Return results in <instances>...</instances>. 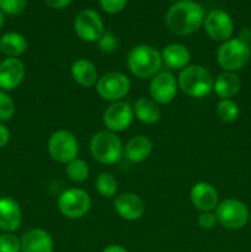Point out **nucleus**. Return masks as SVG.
I'll return each instance as SVG.
<instances>
[{
    "mask_svg": "<svg viewBox=\"0 0 251 252\" xmlns=\"http://www.w3.org/2000/svg\"><path fill=\"white\" fill-rule=\"evenodd\" d=\"M204 30L211 39L216 42H225L234 33V22L230 15L221 9H214L204 17Z\"/></svg>",
    "mask_w": 251,
    "mask_h": 252,
    "instance_id": "11",
    "label": "nucleus"
},
{
    "mask_svg": "<svg viewBox=\"0 0 251 252\" xmlns=\"http://www.w3.org/2000/svg\"><path fill=\"white\" fill-rule=\"evenodd\" d=\"M15 102L6 91L0 90V122L10 121L15 115Z\"/></svg>",
    "mask_w": 251,
    "mask_h": 252,
    "instance_id": "28",
    "label": "nucleus"
},
{
    "mask_svg": "<svg viewBox=\"0 0 251 252\" xmlns=\"http://www.w3.org/2000/svg\"><path fill=\"white\" fill-rule=\"evenodd\" d=\"M162 65L161 53L150 44H138L127 56V66L130 73L139 79H152Z\"/></svg>",
    "mask_w": 251,
    "mask_h": 252,
    "instance_id": "2",
    "label": "nucleus"
},
{
    "mask_svg": "<svg viewBox=\"0 0 251 252\" xmlns=\"http://www.w3.org/2000/svg\"><path fill=\"white\" fill-rule=\"evenodd\" d=\"M161 61L171 70H182L188 65L191 53L184 44L171 43L161 51Z\"/></svg>",
    "mask_w": 251,
    "mask_h": 252,
    "instance_id": "20",
    "label": "nucleus"
},
{
    "mask_svg": "<svg viewBox=\"0 0 251 252\" xmlns=\"http://www.w3.org/2000/svg\"><path fill=\"white\" fill-rule=\"evenodd\" d=\"M240 88V78L233 71H223L214 79L213 91L218 97H220V100L234 97L239 93Z\"/></svg>",
    "mask_w": 251,
    "mask_h": 252,
    "instance_id": "22",
    "label": "nucleus"
},
{
    "mask_svg": "<svg viewBox=\"0 0 251 252\" xmlns=\"http://www.w3.org/2000/svg\"><path fill=\"white\" fill-rule=\"evenodd\" d=\"M97 43L101 51L105 52V53H111L117 47V38H116V36L112 32L105 31V33L98 39Z\"/></svg>",
    "mask_w": 251,
    "mask_h": 252,
    "instance_id": "32",
    "label": "nucleus"
},
{
    "mask_svg": "<svg viewBox=\"0 0 251 252\" xmlns=\"http://www.w3.org/2000/svg\"><path fill=\"white\" fill-rule=\"evenodd\" d=\"M58 209L68 219H80L91 208V197L85 189L73 187L62 192L58 197Z\"/></svg>",
    "mask_w": 251,
    "mask_h": 252,
    "instance_id": "7",
    "label": "nucleus"
},
{
    "mask_svg": "<svg viewBox=\"0 0 251 252\" xmlns=\"http://www.w3.org/2000/svg\"><path fill=\"white\" fill-rule=\"evenodd\" d=\"M214 214L218 223L230 230L244 228L250 218L248 207L241 201L234 198L224 199L218 203Z\"/></svg>",
    "mask_w": 251,
    "mask_h": 252,
    "instance_id": "8",
    "label": "nucleus"
},
{
    "mask_svg": "<svg viewBox=\"0 0 251 252\" xmlns=\"http://www.w3.org/2000/svg\"><path fill=\"white\" fill-rule=\"evenodd\" d=\"M217 116L225 123H231L239 117V106L231 98L220 100L217 105Z\"/></svg>",
    "mask_w": 251,
    "mask_h": 252,
    "instance_id": "27",
    "label": "nucleus"
},
{
    "mask_svg": "<svg viewBox=\"0 0 251 252\" xmlns=\"http://www.w3.org/2000/svg\"><path fill=\"white\" fill-rule=\"evenodd\" d=\"M48 154L59 164H68L79 155V142L75 135L66 129L56 130L47 143Z\"/></svg>",
    "mask_w": 251,
    "mask_h": 252,
    "instance_id": "6",
    "label": "nucleus"
},
{
    "mask_svg": "<svg viewBox=\"0 0 251 252\" xmlns=\"http://www.w3.org/2000/svg\"><path fill=\"white\" fill-rule=\"evenodd\" d=\"M239 39H241L243 42H245V43H250L251 42V30L249 29H244L241 30L240 33H239Z\"/></svg>",
    "mask_w": 251,
    "mask_h": 252,
    "instance_id": "37",
    "label": "nucleus"
},
{
    "mask_svg": "<svg viewBox=\"0 0 251 252\" xmlns=\"http://www.w3.org/2000/svg\"><path fill=\"white\" fill-rule=\"evenodd\" d=\"M22 223V211L17 201L11 197H0V230L14 233Z\"/></svg>",
    "mask_w": 251,
    "mask_h": 252,
    "instance_id": "17",
    "label": "nucleus"
},
{
    "mask_svg": "<svg viewBox=\"0 0 251 252\" xmlns=\"http://www.w3.org/2000/svg\"><path fill=\"white\" fill-rule=\"evenodd\" d=\"M217 223H218V220H217V217L213 212H202L197 219V224L202 229H212L216 226Z\"/></svg>",
    "mask_w": 251,
    "mask_h": 252,
    "instance_id": "33",
    "label": "nucleus"
},
{
    "mask_svg": "<svg viewBox=\"0 0 251 252\" xmlns=\"http://www.w3.org/2000/svg\"><path fill=\"white\" fill-rule=\"evenodd\" d=\"M0 252H21V239L14 233H2L0 235Z\"/></svg>",
    "mask_w": 251,
    "mask_h": 252,
    "instance_id": "29",
    "label": "nucleus"
},
{
    "mask_svg": "<svg viewBox=\"0 0 251 252\" xmlns=\"http://www.w3.org/2000/svg\"><path fill=\"white\" fill-rule=\"evenodd\" d=\"M133 112L137 120L144 125H155L161 118V110L159 105L149 97L138 98L133 106Z\"/></svg>",
    "mask_w": 251,
    "mask_h": 252,
    "instance_id": "24",
    "label": "nucleus"
},
{
    "mask_svg": "<svg viewBox=\"0 0 251 252\" xmlns=\"http://www.w3.org/2000/svg\"><path fill=\"white\" fill-rule=\"evenodd\" d=\"M249 46H250V51H251V42H250V44H249Z\"/></svg>",
    "mask_w": 251,
    "mask_h": 252,
    "instance_id": "40",
    "label": "nucleus"
},
{
    "mask_svg": "<svg viewBox=\"0 0 251 252\" xmlns=\"http://www.w3.org/2000/svg\"><path fill=\"white\" fill-rule=\"evenodd\" d=\"M101 252H128L126 248H123L122 245H118V244H112V245L106 246Z\"/></svg>",
    "mask_w": 251,
    "mask_h": 252,
    "instance_id": "36",
    "label": "nucleus"
},
{
    "mask_svg": "<svg viewBox=\"0 0 251 252\" xmlns=\"http://www.w3.org/2000/svg\"><path fill=\"white\" fill-rule=\"evenodd\" d=\"M4 24H5V15H4V12L0 10V29L4 26Z\"/></svg>",
    "mask_w": 251,
    "mask_h": 252,
    "instance_id": "38",
    "label": "nucleus"
},
{
    "mask_svg": "<svg viewBox=\"0 0 251 252\" xmlns=\"http://www.w3.org/2000/svg\"><path fill=\"white\" fill-rule=\"evenodd\" d=\"M101 9L111 15L118 14L122 11L128 4V0H98Z\"/></svg>",
    "mask_w": 251,
    "mask_h": 252,
    "instance_id": "31",
    "label": "nucleus"
},
{
    "mask_svg": "<svg viewBox=\"0 0 251 252\" xmlns=\"http://www.w3.org/2000/svg\"><path fill=\"white\" fill-rule=\"evenodd\" d=\"M203 6L194 0H182L174 2L165 15V24L172 33L177 36H189L203 26Z\"/></svg>",
    "mask_w": 251,
    "mask_h": 252,
    "instance_id": "1",
    "label": "nucleus"
},
{
    "mask_svg": "<svg viewBox=\"0 0 251 252\" xmlns=\"http://www.w3.org/2000/svg\"><path fill=\"white\" fill-rule=\"evenodd\" d=\"M250 57V46L239 38L223 42L217 51V62L224 71L240 70L249 63Z\"/></svg>",
    "mask_w": 251,
    "mask_h": 252,
    "instance_id": "5",
    "label": "nucleus"
},
{
    "mask_svg": "<svg viewBox=\"0 0 251 252\" xmlns=\"http://www.w3.org/2000/svg\"><path fill=\"white\" fill-rule=\"evenodd\" d=\"M26 6L27 0H0V10L9 16H17L25 11Z\"/></svg>",
    "mask_w": 251,
    "mask_h": 252,
    "instance_id": "30",
    "label": "nucleus"
},
{
    "mask_svg": "<svg viewBox=\"0 0 251 252\" xmlns=\"http://www.w3.org/2000/svg\"><path fill=\"white\" fill-rule=\"evenodd\" d=\"M170 1H174V2H179V1H182V0H170Z\"/></svg>",
    "mask_w": 251,
    "mask_h": 252,
    "instance_id": "39",
    "label": "nucleus"
},
{
    "mask_svg": "<svg viewBox=\"0 0 251 252\" xmlns=\"http://www.w3.org/2000/svg\"><path fill=\"white\" fill-rule=\"evenodd\" d=\"M26 75V68L20 58H5L0 62V89L15 90L21 85Z\"/></svg>",
    "mask_w": 251,
    "mask_h": 252,
    "instance_id": "15",
    "label": "nucleus"
},
{
    "mask_svg": "<svg viewBox=\"0 0 251 252\" xmlns=\"http://www.w3.org/2000/svg\"><path fill=\"white\" fill-rule=\"evenodd\" d=\"M95 189L105 198H112L118 189L117 179L110 172H102L95 180Z\"/></svg>",
    "mask_w": 251,
    "mask_h": 252,
    "instance_id": "26",
    "label": "nucleus"
},
{
    "mask_svg": "<svg viewBox=\"0 0 251 252\" xmlns=\"http://www.w3.org/2000/svg\"><path fill=\"white\" fill-rule=\"evenodd\" d=\"M44 2L52 9H64L70 5L71 0H44Z\"/></svg>",
    "mask_w": 251,
    "mask_h": 252,
    "instance_id": "35",
    "label": "nucleus"
},
{
    "mask_svg": "<svg viewBox=\"0 0 251 252\" xmlns=\"http://www.w3.org/2000/svg\"><path fill=\"white\" fill-rule=\"evenodd\" d=\"M70 73L74 81L84 88H91L96 85L98 80V73L95 64L85 58H79L74 61L71 64Z\"/></svg>",
    "mask_w": 251,
    "mask_h": 252,
    "instance_id": "21",
    "label": "nucleus"
},
{
    "mask_svg": "<svg viewBox=\"0 0 251 252\" xmlns=\"http://www.w3.org/2000/svg\"><path fill=\"white\" fill-rule=\"evenodd\" d=\"M10 137H11L10 130L7 129L6 126H4L0 122V148H4L9 144Z\"/></svg>",
    "mask_w": 251,
    "mask_h": 252,
    "instance_id": "34",
    "label": "nucleus"
},
{
    "mask_svg": "<svg viewBox=\"0 0 251 252\" xmlns=\"http://www.w3.org/2000/svg\"><path fill=\"white\" fill-rule=\"evenodd\" d=\"M249 219H250V221H251V214H250V218H249Z\"/></svg>",
    "mask_w": 251,
    "mask_h": 252,
    "instance_id": "41",
    "label": "nucleus"
},
{
    "mask_svg": "<svg viewBox=\"0 0 251 252\" xmlns=\"http://www.w3.org/2000/svg\"><path fill=\"white\" fill-rule=\"evenodd\" d=\"M65 174L71 182L83 184L84 181L88 180L89 175H90V167L85 160L76 158V159L71 160L66 164Z\"/></svg>",
    "mask_w": 251,
    "mask_h": 252,
    "instance_id": "25",
    "label": "nucleus"
},
{
    "mask_svg": "<svg viewBox=\"0 0 251 252\" xmlns=\"http://www.w3.org/2000/svg\"><path fill=\"white\" fill-rule=\"evenodd\" d=\"M53 239L41 228L27 230L21 238V252H53Z\"/></svg>",
    "mask_w": 251,
    "mask_h": 252,
    "instance_id": "18",
    "label": "nucleus"
},
{
    "mask_svg": "<svg viewBox=\"0 0 251 252\" xmlns=\"http://www.w3.org/2000/svg\"><path fill=\"white\" fill-rule=\"evenodd\" d=\"M189 199L194 208L201 212L216 211L219 203V196L216 187L208 182H197L189 191Z\"/></svg>",
    "mask_w": 251,
    "mask_h": 252,
    "instance_id": "16",
    "label": "nucleus"
},
{
    "mask_svg": "<svg viewBox=\"0 0 251 252\" xmlns=\"http://www.w3.org/2000/svg\"><path fill=\"white\" fill-rule=\"evenodd\" d=\"M177 91H179L177 79L170 71H159L150 80V97L157 105H167L172 102L176 97Z\"/></svg>",
    "mask_w": 251,
    "mask_h": 252,
    "instance_id": "12",
    "label": "nucleus"
},
{
    "mask_svg": "<svg viewBox=\"0 0 251 252\" xmlns=\"http://www.w3.org/2000/svg\"><path fill=\"white\" fill-rule=\"evenodd\" d=\"M129 78L121 71H110L100 76L96 83V91L102 100L108 102L121 101L130 90Z\"/></svg>",
    "mask_w": 251,
    "mask_h": 252,
    "instance_id": "9",
    "label": "nucleus"
},
{
    "mask_svg": "<svg viewBox=\"0 0 251 252\" xmlns=\"http://www.w3.org/2000/svg\"><path fill=\"white\" fill-rule=\"evenodd\" d=\"M153 152V142L150 138L145 135H137L133 137L126 143L125 149H123V157L128 161L133 164L143 162L150 157Z\"/></svg>",
    "mask_w": 251,
    "mask_h": 252,
    "instance_id": "19",
    "label": "nucleus"
},
{
    "mask_svg": "<svg viewBox=\"0 0 251 252\" xmlns=\"http://www.w3.org/2000/svg\"><path fill=\"white\" fill-rule=\"evenodd\" d=\"M113 207L118 216L128 221L139 220L145 213V203L134 192H123L116 196Z\"/></svg>",
    "mask_w": 251,
    "mask_h": 252,
    "instance_id": "14",
    "label": "nucleus"
},
{
    "mask_svg": "<svg viewBox=\"0 0 251 252\" xmlns=\"http://www.w3.org/2000/svg\"><path fill=\"white\" fill-rule=\"evenodd\" d=\"M74 31L81 41L88 43L98 42L105 33L102 17L93 9L81 10L74 19Z\"/></svg>",
    "mask_w": 251,
    "mask_h": 252,
    "instance_id": "10",
    "label": "nucleus"
},
{
    "mask_svg": "<svg viewBox=\"0 0 251 252\" xmlns=\"http://www.w3.org/2000/svg\"><path fill=\"white\" fill-rule=\"evenodd\" d=\"M179 89L189 97L202 98L213 91L214 78L203 65L193 64L182 69L177 78Z\"/></svg>",
    "mask_w": 251,
    "mask_h": 252,
    "instance_id": "3",
    "label": "nucleus"
},
{
    "mask_svg": "<svg viewBox=\"0 0 251 252\" xmlns=\"http://www.w3.org/2000/svg\"><path fill=\"white\" fill-rule=\"evenodd\" d=\"M134 112L133 107L125 101L112 102L103 112V125L107 130L120 133L127 129L133 122Z\"/></svg>",
    "mask_w": 251,
    "mask_h": 252,
    "instance_id": "13",
    "label": "nucleus"
},
{
    "mask_svg": "<svg viewBox=\"0 0 251 252\" xmlns=\"http://www.w3.org/2000/svg\"><path fill=\"white\" fill-rule=\"evenodd\" d=\"M27 39L19 32L10 31L0 37V52L6 58H19L26 52Z\"/></svg>",
    "mask_w": 251,
    "mask_h": 252,
    "instance_id": "23",
    "label": "nucleus"
},
{
    "mask_svg": "<svg viewBox=\"0 0 251 252\" xmlns=\"http://www.w3.org/2000/svg\"><path fill=\"white\" fill-rule=\"evenodd\" d=\"M89 149L96 161L103 165H112L122 159L125 145L116 133L106 129L91 137Z\"/></svg>",
    "mask_w": 251,
    "mask_h": 252,
    "instance_id": "4",
    "label": "nucleus"
}]
</instances>
